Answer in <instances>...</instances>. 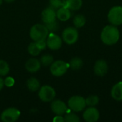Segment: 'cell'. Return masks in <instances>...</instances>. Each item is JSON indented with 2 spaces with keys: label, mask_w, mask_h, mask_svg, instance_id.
<instances>
[{
  "label": "cell",
  "mask_w": 122,
  "mask_h": 122,
  "mask_svg": "<svg viewBox=\"0 0 122 122\" xmlns=\"http://www.w3.org/2000/svg\"><path fill=\"white\" fill-rule=\"evenodd\" d=\"M41 64L44 66H49L54 62V57L50 54H44L40 58Z\"/></svg>",
  "instance_id": "7402d4cb"
},
{
  "label": "cell",
  "mask_w": 122,
  "mask_h": 122,
  "mask_svg": "<svg viewBox=\"0 0 122 122\" xmlns=\"http://www.w3.org/2000/svg\"><path fill=\"white\" fill-rule=\"evenodd\" d=\"M27 50H28L29 54L34 56H38L40 54V52L41 51V50L39 49V47L37 46V44L35 41L31 42L29 44Z\"/></svg>",
  "instance_id": "44dd1931"
},
{
  "label": "cell",
  "mask_w": 122,
  "mask_h": 122,
  "mask_svg": "<svg viewBox=\"0 0 122 122\" xmlns=\"http://www.w3.org/2000/svg\"><path fill=\"white\" fill-rule=\"evenodd\" d=\"M82 4V0H66L64 6L69 9L71 11H77L81 9Z\"/></svg>",
  "instance_id": "e0dca14e"
},
{
  "label": "cell",
  "mask_w": 122,
  "mask_h": 122,
  "mask_svg": "<svg viewBox=\"0 0 122 122\" xmlns=\"http://www.w3.org/2000/svg\"><path fill=\"white\" fill-rule=\"evenodd\" d=\"M2 2H3V0H0V5L2 4Z\"/></svg>",
  "instance_id": "d6a6232c"
},
{
  "label": "cell",
  "mask_w": 122,
  "mask_h": 122,
  "mask_svg": "<svg viewBox=\"0 0 122 122\" xmlns=\"http://www.w3.org/2000/svg\"><path fill=\"white\" fill-rule=\"evenodd\" d=\"M71 16V10L66 6L60 7L56 11V18L61 21H68Z\"/></svg>",
  "instance_id": "9a60e30c"
},
{
  "label": "cell",
  "mask_w": 122,
  "mask_h": 122,
  "mask_svg": "<svg viewBox=\"0 0 122 122\" xmlns=\"http://www.w3.org/2000/svg\"><path fill=\"white\" fill-rule=\"evenodd\" d=\"M38 97L41 101L44 102H50L53 101L56 97L54 89L49 85H44L39 88Z\"/></svg>",
  "instance_id": "52a82bcc"
},
{
  "label": "cell",
  "mask_w": 122,
  "mask_h": 122,
  "mask_svg": "<svg viewBox=\"0 0 122 122\" xmlns=\"http://www.w3.org/2000/svg\"><path fill=\"white\" fill-rule=\"evenodd\" d=\"M69 67L73 69V70H79L80 69L82 68L84 65V61L83 60L79 58V57H74L70 60L69 62Z\"/></svg>",
  "instance_id": "d6986e66"
},
{
  "label": "cell",
  "mask_w": 122,
  "mask_h": 122,
  "mask_svg": "<svg viewBox=\"0 0 122 122\" xmlns=\"http://www.w3.org/2000/svg\"><path fill=\"white\" fill-rule=\"evenodd\" d=\"M61 38L66 44L72 45L75 44L79 39V31L76 27H67L63 31Z\"/></svg>",
  "instance_id": "8992f818"
},
{
  "label": "cell",
  "mask_w": 122,
  "mask_h": 122,
  "mask_svg": "<svg viewBox=\"0 0 122 122\" xmlns=\"http://www.w3.org/2000/svg\"><path fill=\"white\" fill-rule=\"evenodd\" d=\"M6 2H7V3H11V2H13V1H14L15 0H4Z\"/></svg>",
  "instance_id": "1f68e13d"
},
{
  "label": "cell",
  "mask_w": 122,
  "mask_h": 122,
  "mask_svg": "<svg viewBox=\"0 0 122 122\" xmlns=\"http://www.w3.org/2000/svg\"><path fill=\"white\" fill-rule=\"evenodd\" d=\"M64 121L66 122H80V119L78 115H76L74 112H66L65 116L64 117Z\"/></svg>",
  "instance_id": "cb8c5ba5"
},
{
  "label": "cell",
  "mask_w": 122,
  "mask_h": 122,
  "mask_svg": "<svg viewBox=\"0 0 122 122\" xmlns=\"http://www.w3.org/2000/svg\"><path fill=\"white\" fill-rule=\"evenodd\" d=\"M47 29L49 30V31H51V33H54L56 31H57L59 29V24L58 23V21L56 20L51 22V23H49V24H44Z\"/></svg>",
  "instance_id": "484cf974"
},
{
  "label": "cell",
  "mask_w": 122,
  "mask_h": 122,
  "mask_svg": "<svg viewBox=\"0 0 122 122\" xmlns=\"http://www.w3.org/2000/svg\"><path fill=\"white\" fill-rule=\"evenodd\" d=\"M66 0H49L50 6L53 7L54 9H59L60 7L64 6Z\"/></svg>",
  "instance_id": "4316f807"
},
{
  "label": "cell",
  "mask_w": 122,
  "mask_h": 122,
  "mask_svg": "<svg viewBox=\"0 0 122 122\" xmlns=\"http://www.w3.org/2000/svg\"><path fill=\"white\" fill-rule=\"evenodd\" d=\"M49 30L44 24H36L31 26L29 36L34 41H45L49 35Z\"/></svg>",
  "instance_id": "7a4b0ae2"
},
{
  "label": "cell",
  "mask_w": 122,
  "mask_h": 122,
  "mask_svg": "<svg viewBox=\"0 0 122 122\" xmlns=\"http://www.w3.org/2000/svg\"><path fill=\"white\" fill-rule=\"evenodd\" d=\"M4 85L6 86L11 87L14 84V79L11 76H8L4 80Z\"/></svg>",
  "instance_id": "83f0119b"
},
{
  "label": "cell",
  "mask_w": 122,
  "mask_h": 122,
  "mask_svg": "<svg viewBox=\"0 0 122 122\" xmlns=\"http://www.w3.org/2000/svg\"><path fill=\"white\" fill-rule=\"evenodd\" d=\"M37 44V46L39 47V49L42 51L44 50L46 46V40L45 41H35Z\"/></svg>",
  "instance_id": "f1b7e54d"
},
{
  "label": "cell",
  "mask_w": 122,
  "mask_h": 122,
  "mask_svg": "<svg viewBox=\"0 0 122 122\" xmlns=\"http://www.w3.org/2000/svg\"><path fill=\"white\" fill-rule=\"evenodd\" d=\"M100 113L95 107H89L83 113V119L87 122H96L99 119Z\"/></svg>",
  "instance_id": "8fae6325"
},
{
  "label": "cell",
  "mask_w": 122,
  "mask_h": 122,
  "mask_svg": "<svg viewBox=\"0 0 122 122\" xmlns=\"http://www.w3.org/2000/svg\"><path fill=\"white\" fill-rule=\"evenodd\" d=\"M108 20L112 25L120 26L122 24V6H114L112 7L108 13Z\"/></svg>",
  "instance_id": "277c9868"
},
{
  "label": "cell",
  "mask_w": 122,
  "mask_h": 122,
  "mask_svg": "<svg viewBox=\"0 0 122 122\" xmlns=\"http://www.w3.org/2000/svg\"><path fill=\"white\" fill-rule=\"evenodd\" d=\"M69 109L74 112H80L85 109L86 107L85 99L79 95H75L69 98L68 100V104Z\"/></svg>",
  "instance_id": "3957f363"
},
{
  "label": "cell",
  "mask_w": 122,
  "mask_h": 122,
  "mask_svg": "<svg viewBox=\"0 0 122 122\" xmlns=\"http://www.w3.org/2000/svg\"><path fill=\"white\" fill-rule=\"evenodd\" d=\"M4 86V79L0 76V91L3 89Z\"/></svg>",
  "instance_id": "4dcf8cb0"
},
{
  "label": "cell",
  "mask_w": 122,
  "mask_h": 122,
  "mask_svg": "<svg viewBox=\"0 0 122 122\" xmlns=\"http://www.w3.org/2000/svg\"><path fill=\"white\" fill-rule=\"evenodd\" d=\"M53 121L54 122H65V121H64V118L61 115H56V116L54 118Z\"/></svg>",
  "instance_id": "f546056e"
},
{
  "label": "cell",
  "mask_w": 122,
  "mask_h": 122,
  "mask_svg": "<svg viewBox=\"0 0 122 122\" xmlns=\"http://www.w3.org/2000/svg\"><path fill=\"white\" fill-rule=\"evenodd\" d=\"M51 109L56 115H64L68 112V106L60 99H54L51 101Z\"/></svg>",
  "instance_id": "30bf717a"
},
{
  "label": "cell",
  "mask_w": 122,
  "mask_h": 122,
  "mask_svg": "<svg viewBox=\"0 0 122 122\" xmlns=\"http://www.w3.org/2000/svg\"><path fill=\"white\" fill-rule=\"evenodd\" d=\"M41 17L44 24L51 23L56 20V11H55V9H54L53 7L49 6L42 11Z\"/></svg>",
  "instance_id": "7c38bea8"
},
{
  "label": "cell",
  "mask_w": 122,
  "mask_h": 122,
  "mask_svg": "<svg viewBox=\"0 0 122 122\" xmlns=\"http://www.w3.org/2000/svg\"><path fill=\"white\" fill-rule=\"evenodd\" d=\"M109 70V66L107 62L104 59L97 60L94 66V74L100 77L105 76Z\"/></svg>",
  "instance_id": "4fadbf2b"
},
{
  "label": "cell",
  "mask_w": 122,
  "mask_h": 122,
  "mask_svg": "<svg viewBox=\"0 0 122 122\" xmlns=\"http://www.w3.org/2000/svg\"><path fill=\"white\" fill-rule=\"evenodd\" d=\"M86 21V18L82 14H77V15H76L74 17V19H73V23H74V27H76V29L83 27L85 25Z\"/></svg>",
  "instance_id": "ffe728a7"
},
{
  "label": "cell",
  "mask_w": 122,
  "mask_h": 122,
  "mask_svg": "<svg viewBox=\"0 0 122 122\" xmlns=\"http://www.w3.org/2000/svg\"><path fill=\"white\" fill-rule=\"evenodd\" d=\"M102 41L108 46L117 44L120 38V32L117 26L114 25H107L102 31L100 34Z\"/></svg>",
  "instance_id": "6da1fadb"
},
{
  "label": "cell",
  "mask_w": 122,
  "mask_h": 122,
  "mask_svg": "<svg viewBox=\"0 0 122 122\" xmlns=\"http://www.w3.org/2000/svg\"><path fill=\"white\" fill-rule=\"evenodd\" d=\"M69 64L63 60H57L50 65V72L54 76H61L66 73Z\"/></svg>",
  "instance_id": "5b68a950"
},
{
  "label": "cell",
  "mask_w": 122,
  "mask_h": 122,
  "mask_svg": "<svg viewBox=\"0 0 122 122\" xmlns=\"http://www.w3.org/2000/svg\"><path fill=\"white\" fill-rule=\"evenodd\" d=\"M20 111L14 107L4 109L1 114V120L4 122H14L20 117Z\"/></svg>",
  "instance_id": "ba28073f"
},
{
  "label": "cell",
  "mask_w": 122,
  "mask_h": 122,
  "mask_svg": "<svg viewBox=\"0 0 122 122\" xmlns=\"http://www.w3.org/2000/svg\"><path fill=\"white\" fill-rule=\"evenodd\" d=\"M41 66V64L40 61L36 58L29 59L25 64V68L26 71L30 73L37 72L40 69Z\"/></svg>",
  "instance_id": "5bb4252c"
},
{
  "label": "cell",
  "mask_w": 122,
  "mask_h": 122,
  "mask_svg": "<svg viewBox=\"0 0 122 122\" xmlns=\"http://www.w3.org/2000/svg\"><path fill=\"white\" fill-rule=\"evenodd\" d=\"M46 46L51 50H58L59 49L63 43L62 38L55 33H51L48 35L46 39Z\"/></svg>",
  "instance_id": "9c48e42d"
},
{
  "label": "cell",
  "mask_w": 122,
  "mask_h": 122,
  "mask_svg": "<svg viewBox=\"0 0 122 122\" xmlns=\"http://www.w3.org/2000/svg\"><path fill=\"white\" fill-rule=\"evenodd\" d=\"M9 72V66L8 63L3 60L0 59V76H6Z\"/></svg>",
  "instance_id": "d4e9b609"
},
{
  "label": "cell",
  "mask_w": 122,
  "mask_h": 122,
  "mask_svg": "<svg viewBox=\"0 0 122 122\" xmlns=\"http://www.w3.org/2000/svg\"><path fill=\"white\" fill-rule=\"evenodd\" d=\"M26 86L29 91L34 92L39 89L40 82L37 79L34 77H31V78H29L26 81Z\"/></svg>",
  "instance_id": "ac0fdd59"
},
{
  "label": "cell",
  "mask_w": 122,
  "mask_h": 122,
  "mask_svg": "<svg viewBox=\"0 0 122 122\" xmlns=\"http://www.w3.org/2000/svg\"><path fill=\"white\" fill-rule=\"evenodd\" d=\"M112 97L117 102L122 101V81L114 84L111 90Z\"/></svg>",
  "instance_id": "2e32d148"
},
{
  "label": "cell",
  "mask_w": 122,
  "mask_h": 122,
  "mask_svg": "<svg viewBox=\"0 0 122 122\" xmlns=\"http://www.w3.org/2000/svg\"><path fill=\"white\" fill-rule=\"evenodd\" d=\"M86 100V104L88 107H96L99 103V98L97 95H91L88 97Z\"/></svg>",
  "instance_id": "603a6c76"
}]
</instances>
